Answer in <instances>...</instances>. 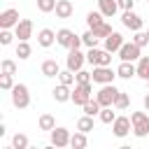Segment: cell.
I'll use <instances>...</instances> for the list:
<instances>
[{
    "mask_svg": "<svg viewBox=\"0 0 149 149\" xmlns=\"http://www.w3.org/2000/svg\"><path fill=\"white\" fill-rule=\"evenodd\" d=\"M130 121H133V135L135 137H147L149 135V114L147 112H130Z\"/></svg>",
    "mask_w": 149,
    "mask_h": 149,
    "instance_id": "obj_1",
    "label": "cell"
},
{
    "mask_svg": "<svg viewBox=\"0 0 149 149\" xmlns=\"http://www.w3.org/2000/svg\"><path fill=\"white\" fill-rule=\"evenodd\" d=\"M9 93H12V105L16 109H26L30 105V91H28L26 84H14V88Z\"/></svg>",
    "mask_w": 149,
    "mask_h": 149,
    "instance_id": "obj_2",
    "label": "cell"
},
{
    "mask_svg": "<svg viewBox=\"0 0 149 149\" xmlns=\"http://www.w3.org/2000/svg\"><path fill=\"white\" fill-rule=\"evenodd\" d=\"M86 63H91V65H112V51H107L105 47L102 49L91 47L86 51Z\"/></svg>",
    "mask_w": 149,
    "mask_h": 149,
    "instance_id": "obj_3",
    "label": "cell"
},
{
    "mask_svg": "<svg viewBox=\"0 0 149 149\" xmlns=\"http://www.w3.org/2000/svg\"><path fill=\"white\" fill-rule=\"evenodd\" d=\"M93 84H114L116 70H112V65H93Z\"/></svg>",
    "mask_w": 149,
    "mask_h": 149,
    "instance_id": "obj_4",
    "label": "cell"
},
{
    "mask_svg": "<svg viewBox=\"0 0 149 149\" xmlns=\"http://www.w3.org/2000/svg\"><path fill=\"white\" fill-rule=\"evenodd\" d=\"M91 98H93V86H91V84H74V88H72V100H70V102H74L77 107H84Z\"/></svg>",
    "mask_w": 149,
    "mask_h": 149,
    "instance_id": "obj_5",
    "label": "cell"
},
{
    "mask_svg": "<svg viewBox=\"0 0 149 149\" xmlns=\"http://www.w3.org/2000/svg\"><path fill=\"white\" fill-rule=\"evenodd\" d=\"M116 93H119V88H116L114 84H100V91L95 93V100H98L102 107H114Z\"/></svg>",
    "mask_w": 149,
    "mask_h": 149,
    "instance_id": "obj_6",
    "label": "cell"
},
{
    "mask_svg": "<svg viewBox=\"0 0 149 149\" xmlns=\"http://www.w3.org/2000/svg\"><path fill=\"white\" fill-rule=\"evenodd\" d=\"M133 130V121H130V116H116L114 121H112V133H114V137H126L128 133Z\"/></svg>",
    "mask_w": 149,
    "mask_h": 149,
    "instance_id": "obj_7",
    "label": "cell"
},
{
    "mask_svg": "<svg viewBox=\"0 0 149 149\" xmlns=\"http://www.w3.org/2000/svg\"><path fill=\"white\" fill-rule=\"evenodd\" d=\"M70 137H72V133H70L68 128H63V126H56V128L51 130V144H54L56 149L70 147Z\"/></svg>",
    "mask_w": 149,
    "mask_h": 149,
    "instance_id": "obj_8",
    "label": "cell"
},
{
    "mask_svg": "<svg viewBox=\"0 0 149 149\" xmlns=\"http://www.w3.org/2000/svg\"><path fill=\"white\" fill-rule=\"evenodd\" d=\"M140 56H142V47H137L135 42H123V47L119 49V58L121 61H140Z\"/></svg>",
    "mask_w": 149,
    "mask_h": 149,
    "instance_id": "obj_9",
    "label": "cell"
},
{
    "mask_svg": "<svg viewBox=\"0 0 149 149\" xmlns=\"http://www.w3.org/2000/svg\"><path fill=\"white\" fill-rule=\"evenodd\" d=\"M121 23H123V28H128V30H142V16L140 14H135L133 9H126L123 14H121Z\"/></svg>",
    "mask_w": 149,
    "mask_h": 149,
    "instance_id": "obj_10",
    "label": "cell"
},
{
    "mask_svg": "<svg viewBox=\"0 0 149 149\" xmlns=\"http://www.w3.org/2000/svg\"><path fill=\"white\" fill-rule=\"evenodd\" d=\"M84 63H86V54H81L79 49H70V54H68V58H65V65H68L72 72H77V70L84 68Z\"/></svg>",
    "mask_w": 149,
    "mask_h": 149,
    "instance_id": "obj_11",
    "label": "cell"
},
{
    "mask_svg": "<svg viewBox=\"0 0 149 149\" xmlns=\"http://www.w3.org/2000/svg\"><path fill=\"white\" fill-rule=\"evenodd\" d=\"M19 21H21L19 19V9H14V7H9V9H5L0 14V28H16Z\"/></svg>",
    "mask_w": 149,
    "mask_h": 149,
    "instance_id": "obj_12",
    "label": "cell"
},
{
    "mask_svg": "<svg viewBox=\"0 0 149 149\" xmlns=\"http://www.w3.org/2000/svg\"><path fill=\"white\" fill-rule=\"evenodd\" d=\"M102 42H105V49H107V51H112V54H119V49L123 47V35L114 30V33H112V35H107Z\"/></svg>",
    "mask_w": 149,
    "mask_h": 149,
    "instance_id": "obj_13",
    "label": "cell"
},
{
    "mask_svg": "<svg viewBox=\"0 0 149 149\" xmlns=\"http://www.w3.org/2000/svg\"><path fill=\"white\" fill-rule=\"evenodd\" d=\"M14 33H16L19 40H30V37H33V21H30V19H21V21L16 23Z\"/></svg>",
    "mask_w": 149,
    "mask_h": 149,
    "instance_id": "obj_14",
    "label": "cell"
},
{
    "mask_svg": "<svg viewBox=\"0 0 149 149\" xmlns=\"http://www.w3.org/2000/svg\"><path fill=\"white\" fill-rule=\"evenodd\" d=\"M72 40H74V30H70V28H61V30H56V44H61L63 49L70 51Z\"/></svg>",
    "mask_w": 149,
    "mask_h": 149,
    "instance_id": "obj_15",
    "label": "cell"
},
{
    "mask_svg": "<svg viewBox=\"0 0 149 149\" xmlns=\"http://www.w3.org/2000/svg\"><path fill=\"white\" fill-rule=\"evenodd\" d=\"M116 77H121V79L137 77V65H133V61H121L116 68Z\"/></svg>",
    "mask_w": 149,
    "mask_h": 149,
    "instance_id": "obj_16",
    "label": "cell"
},
{
    "mask_svg": "<svg viewBox=\"0 0 149 149\" xmlns=\"http://www.w3.org/2000/svg\"><path fill=\"white\" fill-rule=\"evenodd\" d=\"M51 93H54V100H56V102H70V100H72V88H70L68 84H61V81H58V86H56Z\"/></svg>",
    "mask_w": 149,
    "mask_h": 149,
    "instance_id": "obj_17",
    "label": "cell"
},
{
    "mask_svg": "<svg viewBox=\"0 0 149 149\" xmlns=\"http://www.w3.org/2000/svg\"><path fill=\"white\" fill-rule=\"evenodd\" d=\"M54 42H56V33H54L51 28H42V30L37 33V44H40L42 49H49Z\"/></svg>",
    "mask_w": 149,
    "mask_h": 149,
    "instance_id": "obj_18",
    "label": "cell"
},
{
    "mask_svg": "<svg viewBox=\"0 0 149 149\" xmlns=\"http://www.w3.org/2000/svg\"><path fill=\"white\" fill-rule=\"evenodd\" d=\"M54 12H56V16H58V19H70V16H72V12H74V5H72L70 0H58Z\"/></svg>",
    "mask_w": 149,
    "mask_h": 149,
    "instance_id": "obj_19",
    "label": "cell"
},
{
    "mask_svg": "<svg viewBox=\"0 0 149 149\" xmlns=\"http://www.w3.org/2000/svg\"><path fill=\"white\" fill-rule=\"evenodd\" d=\"M98 9L105 14V19H112L119 12V2L116 0H98Z\"/></svg>",
    "mask_w": 149,
    "mask_h": 149,
    "instance_id": "obj_20",
    "label": "cell"
},
{
    "mask_svg": "<svg viewBox=\"0 0 149 149\" xmlns=\"http://www.w3.org/2000/svg\"><path fill=\"white\" fill-rule=\"evenodd\" d=\"M40 70H42V74H44V77H58L61 65H58L54 58H47V61L42 63V68H40Z\"/></svg>",
    "mask_w": 149,
    "mask_h": 149,
    "instance_id": "obj_21",
    "label": "cell"
},
{
    "mask_svg": "<svg viewBox=\"0 0 149 149\" xmlns=\"http://www.w3.org/2000/svg\"><path fill=\"white\" fill-rule=\"evenodd\" d=\"M86 144H88L86 133H84V130H74L72 137H70V147H72V149H84Z\"/></svg>",
    "mask_w": 149,
    "mask_h": 149,
    "instance_id": "obj_22",
    "label": "cell"
},
{
    "mask_svg": "<svg viewBox=\"0 0 149 149\" xmlns=\"http://www.w3.org/2000/svg\"><path fill=\"white\" fill-rule=\"evenodd\" d=\"M30 54H33V49H30L28 40H19V44H16V56H19V61H28Z\"/></svg>",
    "mask_w": 149,
    "mask_h": 149,
    "instance_id": "obj_23",
    "label": "cell"
},
{
    "mask_svg": "<svg viewBox=\"0 0 149 149\" xmlns=\"http://www.w3.org/2000/svg\"><path fill=\"white\" fill-rule=\"evenodd\" d=\"M37 126H40V130H54L56 128V119H54V114H42L40 119H37Z\"/></svg>",
    "mask_w": 149,
    "mask_h": 149,
    "instance_id": "obj_24",
    "label": "cell"
},
{
    "mask_svg": "<svg viewBox=\"0 0 149 149\" xmlns=\"http://www.w3.org/2000/svg\"><path fill=\"white\" fill-rule=\"evenodd\" d=\"M137 77L149 81V56H140V61H137Z\"/></svg>",
    "mask_w": 149,
    "mask_h": 149,
    "instance_id": "obj_25",
    "label": "cell"
},
{
    "mask_svg": "<svg viewBox=\"0 0 149 149\" xmlns=\"http://www.w3.org/2000/svg\"><path fill=\"white\" fill-rule=\"evenodd\" d=\"M28 147H30V140L26 133H16L12 137V149H28Z\"/></svg>",
    "mask_w": 149,
    "mask_h": 149,
    "instance_id": "obj_26",
    "label": "cell"
},
{
    "mask_svg": "<svg viewBox=\"0 0 149 149\" xmlns=\"http://www.w3.org/2000/svg\"><path fill=\"white\" fill-rule=\"evenodd\" d=\"M102 21H105V14H102L100 9H98V12H88V14H86V26H88V28H95V26H100Z\"/></svg>",
    "mask_w": 149,
    "mask_h": 149,
    "instance_id": "obj_27",
    "label": "cell"
},
{
    "mask_svg": "<svg viewBox=\"0 0 149 149\" xmlns=\"http://www.w3.org/2000/svg\"><path fill=\"white\" fill-rule=\"evenodd\" d=\"M128 105H130V95L126 93V91H119L116 93V100H114V109H128Z\"/></svg>",
    "mask_w": 149,
    "mask_h": 149,
    "instance_id": "obj_28",
    "label": "cell"
},
{
    "mask_svg": "<svg viewBox=\"0 0 149 149\" xmlns=\"http://www.w3.org/2000/svg\"><path fill=\"white\" fill-rule=\"evenodd\" d=\"M81 109H84V114H88V116H98V114H100V109H102V105H100L95 98H91Z\"/></svg>",
    "mask_w": 149,
    "mask_h": 149,
    "instance_id": "obj_29",
    "label": "cell"
},
{
    "mask_svg": "<svg viewBox=\"0 0 149 149\" xmlns=\"http://www.w3.org/2000/svg\"><path fill=\"white\" fill-rule=\"evenodd\" d=\"M81 42H84V47H86V49H91V47H98L100 37H98V35H95V33H93V30L88 28V30H86V33L81 35Z\"/></svg>",
    "mask_w": 149,
    "mask_h": 149,
    "instance_id": "obj_30",
    "label": "cell"
},
{
    "mask_svg": "<svg viewBox=\"0 0 149 149\" xmlns=\"http://www.w3.org/2000/svg\"><path fill=\"white\" fill-rule=\"evenodd\" d=\"M77 130H84V133H91V130H93V116H88V114H84V116H79V119H77Z\"/></svg>",
    "mask_w": 149,
    "mask_h": 149,
    "instance_id": "obj_31",
    "label": "cell"
},
{
    "mask_svg": "<svg viewBox=\"0 0 149 149\" xmlns=\"http://www.w3.org/2000/svg\"><path fill=\"white\" fill-rule=\"evenodd\" d=\"M91 30H93V33H95V35H98L100 40H105L107 35H112V33H114V30H112V26H109L107 21H102L100 26H95V28H91Z\"/></svg>",
    "mask_w": 149,
    "mask_h": 149,
    "instance_id": "obj_32",
    "label": "cell"
},
{
    "mask_svg": "<svg viewBox=\"0 0 149 149\" xmlns=\"http://www.w3.org/2000/svg\"><path fill=\"white\" fill-rule=\"evenodd\" d=\"M58 81L61 84H68V86H72V84H77V79H74V72L68 68V70H61L58 72Z\"/></svg>",
    "mask_w": 149,
    "mask_h": 149,
    "instance_id": "obj_33",
    "label": "cell"
},
{
    "mask_svg": "<svg viewBox=\"0 0 149 149\" xmlns=\"http://www.w3.org/2000/svg\"><path fill=\"white\" fill-rule=\"evenodd\" d=\"M98 119H100L102 123L112 126V121L116 119V112H112V107H102V109H100V114H98Z\"/></svg>",
    "mask_w": 149,
    "mask_h": 149,
    "instance_id": "obj_34",
    "label": "cell"
},
{
    "mask_svg": "<svg viewBox=\"0 0 149 149\" xmlns=\"http://www.w3.org/2000/svg\"><path fill=\"white\" fill-rule=\"evenodd\" d=\"M56 2H58V0H37V9H40L42 14H51V12L56 9Z\"/></svg>",
    "mask_w": 149,
    "mask_h": 149,
    "instance_id": "obj_35",
    "label": "cell"
},
{
    "mask_svg": "<svg viewBox=\"0 0 149 149\" xmlns=\"http://www.w3.org/2000/svg\"><path fill=\"white\" fill-rule=\"evenodd\" d=\"M14 37H16V33H12V28H2L0 30V44L2 47H9Z\"/></svg>",
    "mask_w": 149,
    "mask_h": 149,
    "instance_id": "obj_36",
    "label": "cell"
},
{
    "mask_svg": "<svg viewBox=\"0 0 149 149\" xmlns=\"http://www.w3.org/2000/svg\"><path fill=\"white\" fill-rule=\"evenodd\" d=\"M0 88H2V91H12V88H14V74L0 72Z\"/></svg>",
    "mask_w": 149,
    "mask_h": 149,
    "instance_id": "obj_37",
    "label": "cell"
},
{
    "mask_svg": "<svg viewBox=\"0 0 149 149\" xmlns=\"http://www.w3.org/2000/svg\"><path fill=\"white\" fill-rule=\"evenodd\" d=\"M0 72H5V74H16V63H14L12 58H5V61L0 63Z\"/></svg>",
    "mask_w": 149,
    "mask_h": 149,
    "instance_id": "obj_38",
    "label": "cell"
},
{
    "mask_svg": "<svg viewBox=\"0 0 149 149\" xmlns=\"http://www.w3.org/2000/svg\"><path fill=\"white\" fill-rule=\"evenodd\" d=\"M74 79H77V84H91V81H93V77H91V72H86L84 68L74 72Z\"/></svg>",
    "mask_w": 149,
    "mask_h": 149,
    "instance_id": "obj_39",
    "label": "cell"
},
{
    "mask_svg": "<svg viewBox=\"0 0 149 149\" xmlns=\"http://www.w3.org/2000/svg\"><path fill=\"white\" fill-rule=\"evenodd\" d=\"M133 42H135L137 47H147V44H149V37H147V33L135 30V33H133Z\"/></svg>",
    "mask_w": 149,
    "mask_h": 149,
    "instance_id": "obj_40",
    "label": "cell"
},
{
    "mask_svg": "<svg viewBox=\"0 0 149 149\" xmlns=\"http://www.w3.org/2000/svg\"><path fill=\"white\" fill-rule=\"evenodd\" d=\"M116 2H119V9H121V12L133 9V7H135V0H116Z\"/></svg>",
    "mask_w": 149,
    "mask_h": 149,
    "instance_id": "obj_41",
    "label": "cell"
},
{
    "mask_svg": "<svg viewBox=\"0 0 149 149\" xmlns=\"http://www.w3.org/2000/svg\"><path fill=\"white\" fill-rule=\"evenodd\" d=\"M142 105H144V109H147V112H149V91H147V93H144V98H142Z\"/></svg>",
    "mask_w": 149,
    "mask_h": 149,
    "instance_id": "obj_42",
    "label": "cell"
},
{
    "mask_svg": "<svg viewBox=\"0 0 149 149\" xmlns=\"http://www.w3.org/2000/svg\"><path fill=\"white\" fill-rule=\"evenodd\" d=\"M147 91H149V81H147Z\"/></svg>",
    "mask_w": 149,
    "mask_h": 149,
    "instance_id": "obj_43",
    "label": "cell"
},
{
    "mask_svg": "<svg viewBox=\"0 0 149 149\" xmlns=\"http://www.w3.org/2000/svg\"><path fill=\"white\" fill-rule=\"evenodd\" d=\"M147 37H149V30H147Z\"/></svg>",
    "mask_w": 149,
    "mask_h": 149,
    "instance_id": "obj_44",
    "label": "cell"
},
{
    "mask_svg": "<svg viewBox=\"0 0 149 149\" xmlns=\"http://www.w3.org/2000/svg\"><path fill=\"white\" fill-rule=\"evenodd\" d=\"M147 2H149V0H147Z\"/></svg>",
    "mask_w": 149,
    "mask_h": 149,
    "instance_id": "obj_45",
    "label": "cell"
}]
</instances>
